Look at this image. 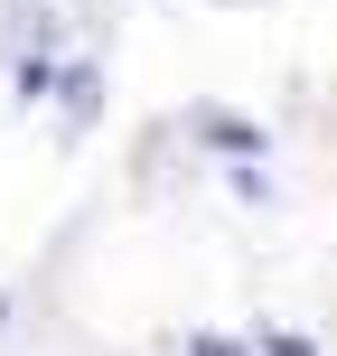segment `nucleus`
<instances>
[{
	"instance_id": "f03ea898",
	"label": "nucleus",
	"mask_w": 337,
	"mask_h": 356,
	"mask_svg": "<svg viewBox=\"0 0 337 356\" xmlns=\"http://www.w3.org/2000/svg\"><path fill=\"white\" fill-rule=\"evenodd\" d=\"M10 94H19V104H38V94H56V56H47V47H28V56L10 66Z\"/></svg>"
},
{
	"instance_id": "20e7f679",
	"label": "nucleus",
	"mask_w": 337,
	"mask_h": 356,
	"mask_svg": "<svg viewBox=\"0 0 337 356\" xmlns=\"http://www.w3.org/2000/svg\"><path fill=\"white\" fill-rule=\"evenodd\" d=\"M178 356H253V347H244V338H215V328H197V338L178 347Z\"/></svg>"
},
{
	"instance_id": "7ed1b4c3",
	"label": "nucleus",
	"mask_w": 337,
	"mask_h": 356,
	"mask_svg": "<svg viewBox=\"0 0 337 356\" xmlns=\"http://www.w3.org/2000/svg\"><path fill=\"white\" fill-rule=\"evenodd\" d=\"M253 356H319V338H300V328H263Z\"/></svg>"
},
{
	"instance_id": "f257e3e1",
	"label": "nucleus",
	"mask_w": 337,
	"mask_h": 356,
	"mask_svg": "<svg viewBox=\"0 0 337 356\" xmlns=\"http://www.w3.org/2000/svg\"><path fill=\"white\" fill-rule=\"evenodd\" d=\"M197 131H206L215 150H234V160H244V150H253V160H263V141H272L263 122H244V113H206V122H197Z\"/></svg>"
}]
</instances>
